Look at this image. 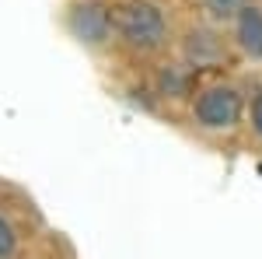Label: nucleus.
I'll use <instances>...</instances> for the list:
<instances>
[{
	"label": "nucleus",
	"instance_id": "4",
	"mask_svg": "<svg viewBox=\"0 0 262 259\" xmlns=\"http://www.w3.org/2000/svg\"><path fill=\"white\" fill-rule=\"evenodd\" d=\"M234 39H238V46H242L248 56L262 60V11L259 7L248 4L242 14L234 18Z\"/></svg>",
	"mask_w": 262,
	"mask_h": 259
},
{
	"label": "nucleus",
	"instance_id": "6",
	"mask_svg": "<svg viewBox=\"0 0 262 259\" xmlns=\"http://www.w3.org/2000/svg\"><path fill=\"white\" fill-rule=\"evenodd\" d=\"M189 84H192V74L185 67H168V70H161V91L164 95L182 98V95H189Z\"/></svg>",
	"mask_w": 262,
	"mask_h": 259
},
{
	"label": "nucleus",
	"instance_id": "2",
	"mask_svg": "<svg viewBox=\"0 0 262 259\" xmlns=\"http://www.w3.org/2000/svg\"><path fill=\"white\" fill-rule=\"evenodd\" d=\"M242 112H245V98L231 84L203 88L192 102V116L203 130H231V126L242 123Z\"/></svg>",
	"mask_w": 262,
	"mask_h": 259
},
{
	"label": "nucleus",
	"instance_id": "8",
	"mask_svg": "<svg viewBox=\"0 0 262 259\" xmlns=\"http://www.w3.org/2000/svg\"><path fill=\"white\" fill-rule=\"evenodd\" d=\"M14 249H18V235H14L11 221L0 217V259H11V256H14Z\"/></svg>",
	"mask_w": 262,
	"mask_h": 259
},
{
	"label": "nucleus",
	"instance_id": "1",
	"mask_svg": "<svg viewBox=\"0 0 262 259\" xmlns=\"http://www.w3.org/2000/svg\"><path fill=\"white\" fill-rule=\"evenodd\" d=\"M112 28L133 53H154L168 42V18L154 0H126L112 11Z\"/></svg>",
	"mask_w": 262,
	"mask_h": 259
},
{
	"label": "nucleus",
	"instance_id": "7",
	"mask_svg": "<svg viewBox=\"0 0 262 259\" xmlns=\"http://www.w3.org/2000/svg\"><path fill=\"white\" fill-rule=\"evenodd\" d=\"M203 7L213 21H234L248 7V0H203Z\"/></svg>",
	"mask_w": 262,
	"mask_h": 259
},
{
	"label": "nucleus",
	"instance_id": "9",
	"mask_svg": "<svg viewBox=\"0 0 262 259\" xmlns=\"http://www.w3.org/2000/svg\"><path fill=\"white\" fill-rule=\"evenodd\" d=\"M252 130L262 137V95H255V102H252Z\"/></svg>",
	"mask_w": 262,
	"mask_h": 259
},
{
	"label": "nucleus",
	"instance_id": "5",
	"mask_svg": "<svg viewBox=\"0 0 262 259\" xmlns=\"http://www.w3.org/2000/svg\"><path fill=\"white\" fill-rule=\"evenodd\" d=\"M185 56L192 67H213L224 60V42L213 32H192L185 42Z\"/></svg>",
	"mask_w": 262,
	"mask_h": 259
},
{
	"label": "nucleus",
	"instance_id": "3",
	"mask_svg": "<svg viewBox=\"0 0 262 259\" xmlns=\"http://www.w3.org/2000/svg\"><path fill=\"white\" fill-rule=\"evenodd\" d=\"M67 25H70L74 39L88 42V46H101L112 35V7H105L101 0H81L70 7Z\"/></svg>",
	"mask_w": 262,
	"mask_h": 259
}]
</instances>
